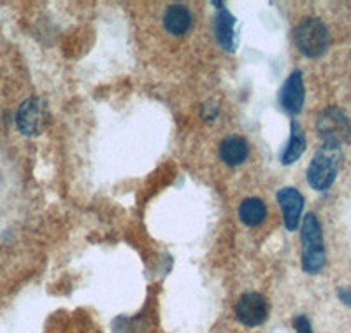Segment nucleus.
Wrapping results in <instances>:
<instances>
[{
	"instance_id": "nucleus-10",
	"label": "nucleus",
	"mask_w": 351,
	"mask_h": 333,
	"mask_svg": "<svg viewBox=\"0 0 351 333\" xmlns=\"http://www.w3.org/2000/svg\"><path fill=\"white\" fill-rule=\"evenodd\" d=\"M247 155H250V147L241 135H228L219 144V156L230 166H237L246 162Z\"/></svg>"
},
{
	"instance_id": "nucleus-9",
	"label": "nucleus",
	"mask_w": 351,
	"mask_h": 333,
	"mask_svg": "<svg viewBox=\"0 0 351 333\" xmlns=\"http://www.w3.org/2000/svg\"><path fill=\"white\" fill-rule=\"evenodd\" d=\"M276 199H278V204H280L281 210H283V221L287 230H297L304 209V197L300 195V191L290 186L281 188L278 195H276Z\"/></svg>"
},
{
	"instance_id": "nucleus-15",
	"label": "nucleus",
	"mask_w": 351,
	"mask_h": 333,
	"mask_svg": "<svg viewBox=\"0 0 351 333\" xmlns=\"http://www.w3.org/2000/svg\"><path fill=\"white\" fill-rule=\"evenodd\" d=\"M337 295H339L341 301H344L346 306H351V288H343Z\"/></svg>"
},
{
	"instance_id": "nucleus-6",
	"label": "nucleus",
	"mask_w": 351,
	"mask_h": 333,
	"mask_svg": "<svg viewBox=\"0 0 351 333\" xmlns=\"http://www.w3.org/2000/svg\"><path fill=\"white\" fill-rule=\"evenodd\" d=\"M236 316L244 326L255 328L267 321L269 304L260 293H244L236 306Z\"/></svg>"
},
{
	"instance_id": "nucleus-14",
	"label": "nucleus",
	"mask_w": 351,
	"mask_h": 333,
	"mask_svg": "<svg viewBox=\"0 0 351 333\" xmlns=\"http://www.w3.org/2000/svg\"><path fill=\"white\" fill-rule=\"evenodd\" d=\"M293 328H295L297 333H313L311 323H309L306 316H297L293 319Z\"/></svg>"
},
{
	"instance_id": "nucleus-2",
	"label": "nucleus",
	"mask_w": 351,
	"mask_h": 333,
	"mask_svg": "<svg viewBox=\"0 0 351 333\" xmlns=\"http://www.w3.org/2000/svg\"><path fill=\"white\" fill-rule=\"evenodd\" d=\"M341 160V146L334 144H324L322 149L315 155V158L309 163L307 169V183L313 190L325 191L334 184L337 172H339Z\"/></svg>"
},
{
	"instance_id": "nucleus-5",
	"label": "nucleus",
	"mask_w": 351,
	"mask_h": 333,
	"mask_svg": "<svg viewBox=\"0 0 351 333\" xmlns=\"http://www.w3.org/2000/svg\"><path fill=\"white\" fill-rule=\"evenodd\" d=\"M316 128H318L319 137L324 139V144H334V146L344 144L351 135L350 119L337 108L325 109L318 116Z\"/></svg>"
},
{
	"instance_id": "nucleus-1",
	"label": "nucleus",
	"mask_w": 351,
	"mask_h": 333,
	"mask_svg": "<svg viewBox=\"0 0 351 333\" xmlns=\"http://www.w3.org/2000/svg\"><path fill=\"white\" fill-rule=\"evenodd\" d=\"M302 269L307 274H318L325 267L327 254H325L324 234L322 225L315 214H307L302 221Z\"/></svg>"
},
{
	"instance_id": "nucleus-8",
	"label": "nucleus",
	"mask_w": 351,
	"mask_h": 333,
	"mask_svg": "<svg viewBox=\"0 0 351 333\" xmlns=\"http://www.w3.org/2000/svg\"><path fill=\"white\" fill-rule=\"evenodd\" d=\"M304 100H306V88H304L302 72L293 71L288 75V79L285 81L283 88H281V108H283V111H287L288 114L295 116L302 111Z\"/></svg>"
},
{
	"instance_id": "nucleus-11",
	"label": "nucleus",
	"mask_w": 351,
	"mask_h": 333,
	"mask_svg": "<svg viewBox=\"0 0 351 333\" xmlns=\"http://www.w3.org/2000/svg\"><path fill=\"white\" fill-rule=\"evenodd\" d=\"M192 12L184 5H171L164 14V27L171 36H184L192 28Z\"/></svg>"
},
{
	"instance_id": "nucleus-4",
	"label": "nucleus",
	"mask_w": 351,
	"mask_h": 333,
	"mask_svg": "<svg viewBox=\"0 0 351 333\" xmlns=\"http://www.w3.org/2000/svg\"><path fill=\"white\" fill-rule=\"evenodd\" d=\"M49 123V109L46 100L34 97L25 100L16 112V127L27 137L43 134Z\"/></svg>"
},
{
	"instance_id": "nucleus-12",
	"label": "nucleus",
	"mask_w": 351,
	"mask_h": 333,
	"mask_svg": "<svg viewBox=\"0 0 351 333\" xmlns=\"http://www.w3.org/2000/svg\"><path fill=\"white\" fill-rule=\"evenodd\" d=\"M239 218L250 228L260 226L267 218V206L260 199H255V197L243 200L239 207Z\"/></svg>"
},
{
	"instance_id": "nucleus-3",
	"label": "nucleus",
	"mask_w": 351,
	"mask_h": 333,
	"mask_svg": "<svg viewBox=\"0 0 351 333\" xmlns=\"http://www.w3.org/2000/svg\"><path fill=\"white\" fill-rule=\"evenodd\" d=\"M295 44L307 58H319L327 51L328 30L318 18H307L295 28Z\"/></svg>"
},
{
	"instance_id": "nucleus-7",
	"label": "nucleus",
	"mask_w": 351,
	"mask_h": 333,
	"mask_svg": "<svg viewBox=\"0 0 351 333\" xmlns=\"http://www.w3.org/2000/svg\"><path fill=\"white\" fill-rule=\"evenodd\" d=\"M215 36L219 46L227 53H236L239 48V21L228 9H218L216 12Z\"/></svg>"
},
{
	"instance_id": "nucleus-13",
	"label": "nucleus",
	"mask_w": 351,
	"mask_h": 333,
	"mask_svg": "<svg viewBox=\"0 0 351 333\" xmlns=\"http://www.w3.org/2000/svg\"><path fill=\"white\" fill-rule=\"evenodd\" d=\"M306 151V135H304L302 127L297 121H291V134L290 143L285 147L283 155H281V163L283 165H291L295 163Z\"/></svg>"
}]
</instances>
